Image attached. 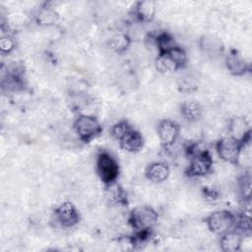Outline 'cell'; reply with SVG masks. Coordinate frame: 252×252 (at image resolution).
<instances>
[{
  "label": "cell",
  "mask_w": 252,
  "mask_h": 252,
  "mask_svg": "<svg viewBox=\"0 0 252 252\" xmlns=\"http://www.w3.org/2000/svg\"><path fill=\"white\" fill-rule=\"evenodd\" d=\"M155 66L157 70L162 74L172 73L179 69L177 64L173 61V59L167 53L158 54L155 60Z\"/></svg>",
  "instance_id": "obj_18"
},
{
  "label": "cell",
  "mask_w": 252,
  "mask_h": 252,
  "mask_svg": "<svg viewBox=\"0 0 252 252\" xmlns=\"http://www.w3.org/2000/svg\"><path fill=\"white\" fill-rule=\"evenodd\" d=\"M54 219L63 228L75 226L80 221V214L76 206L71 202H63L54 210Z\"/></svg>",
  "instance_id": "obj_7"
},
{
  "label": "cell",
  "mask_w": 252,
  "mask_h": 252,
  "mask_svg": "<svg viewBox=\"0 0 252 252\" xmlns=\"http://www.w3.org/2000/svg\"><path fill=\"white\" fill-rule=\"evenodd\" d=\"M236 216L227 210H218L211 213L205 220L209 230L221 235L234 228Z\"/></svg>",
  "instance_id": "obj_4"
},
{
  "label": "cell",
  "mask_w": 252,
  "mask_h": 252,
  "mask_svg": "<svg viewBox=\"0 0 252 252\" xmlns=\"http://www.w3.org/2000/svg\"><path fill=\"white\" fill-rule=\"evenodd\" d=\"M190 161L185 170L188 177H204L213 168V158L208 150H201L189 157Z\"/></svg>",
  "instance_id": "obj_6"
},
{
  "label": "cell",
  "mask_w": 252,
  "mask_h": 252,
  "mask_svg": "<svg viewBox=\"0 0 252 252\" xmlns=\"http://www.w3.org/2000/svg\"><path fill=\"white\" fill-rule=\"evenodd\" d=\"M133 13L138 21L142 23H149L155 18L156 3L150 0L139 1L135 4Z\"/></svg>",
  "instance_id": "obj_14"
},
{
  "label": "cell",
  "mask_w": 252,
  "mask_h": 252,
  "mask_svg": "<svg viewBox=\"0 0 252 252\" xmlns=\"http://www.w3.org/2000/svg\"><path fill=\"white\" fill-rule=\"evenodd\" d=\"M131 43V38L127 33L118 32L113 34L109 40L108 45L111 50H113L116 53H122L128 49Z\"/></svg>",
  "instance_id": "obj_17"
},
{
  "label": "cell",
  "mask_w": 252,
  "mask_h": 252,
  "mask_svg": "<svg viewBox=\"0 0 252 252\" xmlns=\"http://www.w3.org/2000/svg\"><path fill=\"white\" fill-rule=\"evenodd\" d=\"M96 173L99 179L109 186L117 181L119 176V164L116 158L106 151L98 153L95 160Z\"/></svg>",
  "instance_id": "obj_2"
},
{
  "label": "cell",
  "mask_w": 252,
  "mask_h": 252,
  "mask_svg": "<svg viewBox=\"0 0 252 252\" xmlns=\"http://www.w3.org/2000/svg\"><path fill=\"white\" fill-rule=\"evenodd\" d=\"M170 174V169L168 165L163 161L152 162L145 171L146 178L153 183H162L164 182Z\"/></svg>",
  "instance_id": "obj_11"
},
{
  "label": "cell",
  "mask_w": 252,
  "mask_h": 252,
  "mask_svg": "<svg viewBox=\"0 0 252 252\" xmlns=\"http://www.w3.org/2000/svg\"><path fill=\"white\" fill-rule=\"evenodd\" d=\"M225 66L228 72L233 76H242L250 69L247 61L235 50H231L226 55Z\"/></svg>",
  "instance_id": "obj_10"
},
{
  "label": "cell",
  "mask_w": 252,
  "mask_h": 252,
  "mask_svg": "<svg viewBox=\"0 0 252 252\" xmlns=\"http://www.w3.org/2000/svg\"><path fill=\"white\" fill-rule=\"evenodd\" d=\"M234 229L239 231L243 236L251 233V219L248 215L243 214L236 217Z\"/></svg>",
  "instance_id": "obj_22"
},
{
  "label": "cell",
  "mask_w": 252,
  "mask_h": 252,
  "mask_svg": "<svg viewBox=\"0 0 252 252\" xmlns=\"http://www.w3.org/2000/svg\"><path fill=\"white\" fill-rule=\"evenodd\" d=\"M158 215L157 211L146 205L135 207L129 215L128 221L136 233H149L157 225Z\"/></svg>",
  "instance_id": "obj_1"
},
{
  "label": "cell",
  "mask_w": 252,
  "mask_h": 252,
  "mask_svg": "<svg viewBox=\"0 0 252 252\" xmlns=\"http://www.w3.org/2000/svg\"><path fill=\"white\" fill-rule=\"evenodd\" d=\"M16 47V41L15 39L7 34V35H2L0 39V49L2 54H9L11 53Z\"/></svg>",
  "instance_id": "obj_25"
},
{
  "label": "cell",
  "mask_w": 252,
  "mask_h": 252,
  "mask_svg": "<svg viewBox=\"0 0 252 252\" xmlns=\"http://www.w3.org/2000/svg\"><path fill=\"white\" fill-rule=\"evenodd\" d=\"M132 126L126 120H120L113 124L111 127V135L117 141H119L124 135H126L130 130H132Z\"/></svg>",
  "instance_id": "obj_23"
},
{
  "label": "cell",
  "mask_w": 252,
  "mask_h": 252,
  "mask_svg": "<svg viewBox=\"0 0 252 252\" xmlns=\"http://www.w3.org/2000/svg\"><path fill=\"white\" fill-rule=\"evenodd\" d=\"M165 53H167L173 59V61L177 64L179 69L183 68L186 65L188 57H187L186 51L182 47H180L178 45H175L174 47H172L171 49H169Z\"/></svg>",
  "instance_id": "obj_21"
},
{
  "label": "cell",
  "mask_w": 252,
  "mask_h": 252,
  "mask_svg": "<svg viewBox=\"0 0 252 252\" xmlns=\"http://www.w3.org/2000/svg\"><path fill=\"white\" fill-rule=\"evenodd\" d=\"M118 142L120 148L128 153H137L142 150L144 146V138L142 134L135 129L130 130Z\"/></svg>",
  "instance_id": "obj_13"
},
{
  "label": "cell",
  "mask_w": 252,
  "mask_h": 252,
  "mask_svg": "<svg viewBox=\"0 0 252 252\" xmlns=\"http://www.w3.org/2000/svg\"><path fill=\"white\" fill-rule=\"evenodd\" d=\"M58 21H59L58 12L49 5H43L36 12L35 22L39 26L51 27L56 25Z\"/></svg>",
  "instance_id": "obj_15"
},
{
  "label": "cell",
  "mask_w": 252,
  "mask_h": 252,
  "mask_svg": "<svg viewBox=\"0 0 252 252\" xmlns=\"http://www.w3.org/2000/svg\"><path fill=\"white\" fill-rule=\"evenodd\" d=\"M157 132L161 146L167 149L176 142L180 133V127L173 120L162 119L158 124Z\"/></svg>",
  "instance_id": "obj_8"
},
{
  "label": "cell",
  "mask_w": 252,
  "mask_h": 252,
  "mask_svg": "<svg viewBox=\"0 0 252 252\" xmlns=\"http://www.w3.org/2000/svg\"><path fill=\"white\" fill-rule=\"evenodd\" d=\"M228 136L246 143L250 141V127L248 122L243 117H233L228 124Z\"/></svg>",
  "instance_id": "obj_9"
},
{
  "label": "cell",
  "mask_w": 252,
  "mask_h": 252,
  "mask_svg": "<svg viewBox=\"0 0 252 252\" xmlns=\"http://www.w3.org/2000/svg\"><path fill=\"white\" fill-rule=\"evenodd\" d=\"M239 194L242 200L251 199V175L250 173H245L238 178L237 181Z\"/></svg>",
  "instance_id": "obj_20"
},
{
  "label": "cell",
  "mask_w": 252,
  "mask_h": 252,
  "mask_svg": "<svg viewBox=\"0 0 252 252\" xmlns=\"http://www.w3.org/2000/svg\"><path fill=\"white\" fill-rule=\"evenodd\" d=\"M243 144L244 143L230 136H225L217 142L216 151L219 158L223 161L231 164H237L241 157Z\"/></svg>",
  "instance_id": "obj_5"
},
{
  "label": "cell",
  "mask_w": 252,
  "mask_h": 252,
  "mask_svg": "<svg viewBox=\"0 0 252 252\" xmlns=\"http://www.w3.org/2000/svg\"><path fill=\"white\" fill-rule=\"evenodd\" d=\"M73 128L78 138L84 143H90L102 131L99 121L90 114H80L75 119Z\"/></svg>",
  "instance_id": "obj_3"
},
{
  "label": "cell",
  "mask_w": 252,
  "mask_h": 252,
  "mask_svg": "<svg viewBox=\"0 0 252 252\" xmlns=\"http://www.w3.org/2000/svg\"><path fill=\"white\" fill-rule=\"evenodd\" d=\"M201 48L206 52L216 53L220 51L222 47L221 43L218 39H215L212 36H203V38L201 39Z\"/></svg>",
  "instance_id": "obj_24"
},
{
  "label": "cell",
  "mask_w": 252,
  "mask_h": 252,
  "mask_svg": "<svg viewBox=\"0 0 252 252\" xmlns=\"http://www.w3.org/2000/svg\"><path fill=\"white\" fill-rule=\"evenodd\" d=\"M180 113L188 122H196L202 116V107L196 100H186L180 105Z\"/></svg>",
  "instance_id": "obj_16"
},
{
  "label": "cell",
  "mask_w": 252,
  "mask_h": 252,
  "mask_svg": "<svg viewBox=\"0 0 252 252\" xmlns=\"http://www.w3.org/2000/svg\"><path fill=\"white\" fill-rule=\"evenodd\" d=\"M153 39H154V44L157 47L158 54L165 53L176 45L173 37L167 32H160L158 35H156Z\"/></svg>",
  "instance_id": "obj_19"
},
{
  "label": "cell",
  "mask_w": 252,
  "mask_h": 252,
  "mask_svg": "<svg viewBox=\"0 0 252 252\" xmlns=\"http://www.w3.org/2000/svg\"><path fill=\"white\" fill-rule=\"evenodd\" d=\"M243 235L236 229H231L220 235V246L223 252H237L241 249Z\"/></svg>",
  "instance_id": "obj_12"
}]
</instances>
